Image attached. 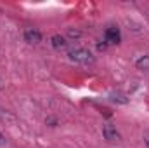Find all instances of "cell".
<instances>
[{
	"mask_svg": "<svg viewBox=\"0 0 149 148\" xmlns=\"http://www.w3.org/2000/svg\"><path fill=\"white\" fill-rule=\"evenodd\" d=\"M70 58L76 61V63H81V65H88V63H92L94 61V56L90 54V51H87V49H73L71 52H70Z\"/></svg>",
	"mask_w": 149,
	"mask_h": 148,
	"instance_id": "cell-1",
	"label": "cell"
},
{
	"mask_svg": "<svg viewBox=\"0 0 149 148\" xmlns=\"http://www.w3.org/2000/svg\"><path fill=\"white\" fill-rule=\"evenodd\" d=\"M120 40H121V33H120V30L118 28H108L106 30V42L108 44H120Z\"/></svg>",
	"mask_w": 149,
	"mask_h": 148,
	"instance_id": "cell-2",
	"label": "cell"
},
{
	"mask_svg": "<svg viewBox=\"0 0 149 148\" xmlns=\"http://www.w3.org/2000/svg\"><path fill=\"white\" fill-rule=\"evenodd\" d=\"M24 40H26L28 44H38V42L42 40V35H40V32L35 30V28H28V30L24 32Z\"/></svg>",
	"mask_w": 149,
	"mask_h": 148,
	"instance_id": "cell-3",
	"label": "cell"
},
{
	"mask_svg": "<svg viewBox=\"0 0 149 148\" xmlns=\"http://www.w3.org/2000/svg\"><path fill=\"white\" fill-rule=\"evenodd\" d=\"M102 134H104V138L106 140H109V141H114V140H118V131L113 127V125H109V124H106L104 127H102Z\"/></svg>",
	"mask_w": 149,
	"mask_h": 148,
	"instance_id": "cell-4",
	"label": "cell"
},
{
	"mask_svg": "<svg viewBox=\"0 0 149 148\" xmlns=\"http://www.w3.org/2000/svg\"><path fill=\"white\" fill-rule=\"evenodd\" d=\"M52 45H54L56 49H66L68 42H66V38L61 37V35H54V37H52Z\"/></svg>",
	"mask_w": 149,
	"mask_h": 148,
	"instance_id": "cell-5",
	"label": "cell"
},
{
	"mask_svg": "<svg viewBox=\"0 0 149 148\" xmlns=\"http://www.w3.org/2000/svg\"><path fill=\"white\" fill-rule=\"evenodd\" d=\"M137 68L142 72H149V56H142L141 59H137Z\"/></svg>",
	"mask_w": 149,
	"mask_h": 148,
	"instance_id": "cell-6",
	"label": "cell"
},
{
	"mask_svg": "<svg viewBox=\"0 0 149 148\" xmlns=\"http://www.w3.org/2000/svg\"><path fill=\"white\" fill-rule=\"evenodd\" d=\"M111 99L113 101H118V103H127V98H125L123 94H113Z\"/></svg>",
	"mask_w": 149,
	"mask_h": 148,
	"instance_id": "cell-7",
	"label": "cell"
},
{
	"mask_svg": "<svg viewBox=\"0 0 149 148\" xmlns=\"http://www.w3.org/2000/svg\"><path fill=\"white\" fill-rule=\"evenodd\" d=\"M68 33H70V37H80V32H74V30H70Z\"/></svg>",
	"mask_w": 149,
	"mask_h": 148,
	"instance_id": "cell-8",
	"label": "cell"
},
{
	"mask_svg": "<svg viewBox=\"0 0 149 148\" xmlns=\"http://www.w3.org/2000/svg\"><path fill=\"white\" fill-rule=\"evenodd\" d=\"M146 145H148V148H149V136H146Z\"/></svg>",
	"mask_w": 149,
	"mask_h": 148,
	"instance_id": "cell-9",
	"label": "cell"
},
{
	"mask_svg": "<svg viewBox=\"0 0 149 148\" xmlns=\"http://www.w3.org/2000/svg\"><path fill=\"white\" fill-rule=\"evenodd\" d=\"M0 143H3V136L2 134H0Z\"/></svg>",
	"mask_w": 149,
	"mask_h": 148,
	"instance_id": "cell-10",
	"label": "cell"
},
{
	"mask_svg": "<svg viewBox=\"0 0 149 148\" xmlns=\"http://www.w3.org/2000/svg\"><path fill=\"white\" fill-rule=\"evenodd\" d=\"M0 87H2V84H0Z\"/></svg>",
	"mask_w": 149,
	"mask_h": 148,
	"instance_id": "cell-11",
	"label": "cell"
}]
</instances>
